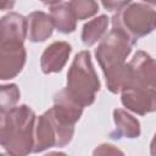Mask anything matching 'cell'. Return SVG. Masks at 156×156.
Wrapping results in <instances>:
<instances>
[{
	"mask_svg": "<svg viewBox=\"0 0 156 156\" xmlns=\"http://www.w3.org/2000/svg\"><path fill=\"white\" fill-rule=\"evenodd\" d=\"M122 105L140 116L156 111V58L145 51H136L127 63L121 90Z\"/></svg>",
	"mask_w": 156,
	"mask_h": 156,
	"instance_id": "1",
	"label": "cell"
},
{
	"mask_svg": "<svg viewBox=\"0 0 156 156\" xmlns=\"http://www.w3.org/2000/svg\"><path fill=\"white\" fill-rule=\"evenodd\" d=\"M136 44L132 37L118 27L102 37L95 50L96 60L104 72L107 89L113 93H121L127 73V57L130 55L133 46Z\"/></svg>",
	"mask_w": 156,
	"mask_h": 156,
	"instance_id": "2",
	"label": "cell"
},
{
	"mask_svg": "<svg viewBox=\"0 0 156 156\" xmlns=\"http://www.w3.org/2000/svg\"><path fill=\"white\" fill-rule=\"evenodd\" d=\"M37 116L28 105L13 106L0 112V144L13 156L33 152Z\"/></svg>",
	"mask_w": 156,
	"mask_h": 156,
	"instance_id": "3",
	"label": "cell"
},
{
	"mask_svg": "<svg viewBox=\"0 0 156 156\" xmlns=\"http://www.w3.org/2000/svg\"><path fill=\"white\" fill-rule=\"evenodd\" d=\"M65 89L83 107L95 101L96 93L100 90V80L94 69L89 50H83L74 56L67 72V87Z\"/></svg>",
	"mask_w": 156,
	"mask_h": 156,
	"instance_id": "4",
	"label": "cell"
},
{
	"mask_svg": "<svg viewBox=\"0 0 156 156\" xmlns=\"http://www.w3.org/2000/svg\"><path fill=\"white\" fill-rule=\"evenodd\" d=\"M112 27H118L138 41L156 29V10L147 4L134 2L112 17Z\"/></svg>",
	"mask_w": 156,
	"mask_h": 156,
	"instance_id": "5",
	"label": "cell"
},
{
	"mask_svg": "<svg viewBox=\"0 0 156 156\" xmlns=\"http://www.w3.org/2000/svg\"><path fill=\"white\" fill-rule=\"evenodd\" d=\"M73 134L74 127L61 123L49 108L37 117L33 152L38 154L51 147H63L71 143Z\"/></svg>",
	"mask_w": 156,
	"mask_h": 156,
	"instance_id": "6",
	"label": "cell"
},
{
	"mask_svg": "<svg viewBox=\"0 0 156 156\" xmlns=\"http://www.w3.org/2000/svg\"><path fill=\"white\" fill-rule=\"evenodd\" d=\"M24 39L20 37H0V79L7 80L17 77L26 63Z\"/></svg>",
	"mask_w": 156,
	"mask_h": 156,
	"instance_id": "7",
	"label": "cell"
},
{
	"mask_svg": "<svg viewBox=\"0 0 156 156\" xmlns=\"http://www.w3.org/2000/svg\"><path fill=\"white\" fill-rule=\"evenodd\" d=\"M72 52V46L67 41H54L50 44L40 56V68L44 74L61 72L66 66L69 55Z\"/></svg>",
	"mask_w": 156,
	"mask_h": 156,
	"instance_id": "8",
	"label": "cell"
},
{
	"mask_svg": "<svg viewBox=\"0 0 156 156\" xmlns=\"http://www.w3.org/2000/svg\"><path fill=\"white\" fill-rule=\"evenodd\" d=\"M113 122H115V130L110 133V138L112 139H121L128 138L134 139L140 136L141 128L140 122L130 115L128 111L123 108H115L113 110Z\"/></svg>",
	"mask_w": 156,
	"mask_h": 156,
	"instance_id": "9",
	"label": "cell"
},
{
	"mask_svg": "<svg viewBox=\"0 0 156 156\" xmlns=\"http://www.w3.org/2000/svg\"><path fill=\"white\" fill-rule=\"evenodd\" d=\"M28 39L32 43H41L49 39L54 32V22L50 15L43 11H33L28 15Z\"/></svg>",
	"mask_w": 156,
	"mask_h": 156,
	"instance_id": "10",
	"label": "cell"
},
{
	"mask_svg": "<svg viewBox=\"0 0 156 156\" xmlns=\"http://www.w3.org/2000/svg\"><path fill=\"white\" fill-rule=\"evenodd\" d=\"M50 16L52 18L55 28L65 34L72 33L77 28V18L73 15L68 2H61L58 5L51 6Z\"/></svg>",
	"mask_w": 156,
	"mask_h": 156,
	"instance_id": "11",
	"label": "cell"
},
{
	"mask_svg": "<svg viewBox=\"0 0 156 156\" xmlns=\"http://www.w3.org/2000/svg\"><path fill=\"white\" fill-rule=\"evenodd\" d=\"M108 27V17L106 15H100L83 26L82 29V41L85 46H93L102 39L106 34Z\"/></svg>",
	"mask_w": 156,
	"mask_h": 156,
	"instance_id": "12",
	"label": "cell"
},
{
	"mask_svg": "<svg viewBox=\"0 0 156 156\" xmlns=\"http://www.w3.org/2000/svg\"><path fill=\"white\" fill-rule=\"evenodd\" d=\"M68 5L78 21L90 18L99 11V4L96 0H69Z\"/></svg>",
	"mask_w": 156,
	"mask_h": 156,
	"instance_id": "13",
	"label": "cell"
},
{
	"mask_svg": "<svg viewBox=\"0 0 156 156\" xmlns=\"http://www.w3.org/2000/svg\"><path fill=\"white\" fill-rule=\"evenodd\" d=\"M21 93L16 84H4L0 87V112L13 107L20 100Z\"/></svg>",
	"mask_w": 156,
	"mask_h": 156,
	"instance_id": "14",
	"label": "cell"
},
{
	"mask_svg": "<svg viewBox=\"0 0 156 156\" xmlns=\"http://www.w3.org/2000/svg\"><path fill=\"white\" fill-rule=\"evenodd\" d=\"M100 1L102 6L105 7V10L111 11V12H115V11L118 12L126 6H128L132 0H100Z\"/></svg>",
	"mask_w": 156,
	"mask_h": 156,
	"instance_id": "15",
	"label": "cell"
},
{
	"mask_svg": "<svg viewBox=\"0 0 156 156\" xmlns=\"http://www.w3.org/2000/svg\"><path fill=\"white\" fill-rule=\"evenodd\" d=\"M93 154L94 155H106V154L108 155V154H123V152L111 144H101L94 150Z\"/></svg>",
	"mask_w": 156,
	"mask_h": 156,
	"instance_id": "16",
	"label": "cell"
},
{
	"mask_svg": "<svg viewBox=\"0 0 156 156\" xmlns=\"http://www.w3.org/2000/svg\"><path fill=\"white\" fill-rule=\"evenodd\" d=\"M16 0H1V10H11L15 6Z\"/></svg>",
	"mask_w": 156,
	"mask_h": 156,
	"instance_id": "17",
	"label": "cell"
},
{
	"mask_svg": "<svg viewBox=\"0 0 156 156\" xmlns=\"http://www.w3.org/2000/svg\"><path fill=\"white\" fill-rule=\"evenodd\" d=\"M150 154L152 156H156V134L154 135V138L150 143Z\"/></svg>",
	"mask_w": 156,
	"mask_h": 156,
	"instance_id": "18",
	"label": "cell"
},
{
	"mask_svg": "<svg viewBox=\"0 0 156 156\" xmlns=\"http://www.w3.org/2000/svg\"><path fill=\"white\" fill-rule=\"evenodd\" d=\"M40 1L48 6H55V5H58L62 2V0H40Z\"/></svg>",
	"mask_w": 156,
	"mask_h": 156,
	"instance_id": "19",
	"label": "cell"
},
{
	"mask_svg": "<svg viewBox=\"0 0 156 156\" xmlns=\"http://www.w3.org/2000/svg\"><path fill=\"white\" fill-rule=\"evenodd\" d=\"M146 4H151V5H156V0H143Z\"/></svg>",
	"mask_w": 156,
	"mask_h": 156,
	"instance_id": "20",
	"label": "cell"
}]
</instances>
